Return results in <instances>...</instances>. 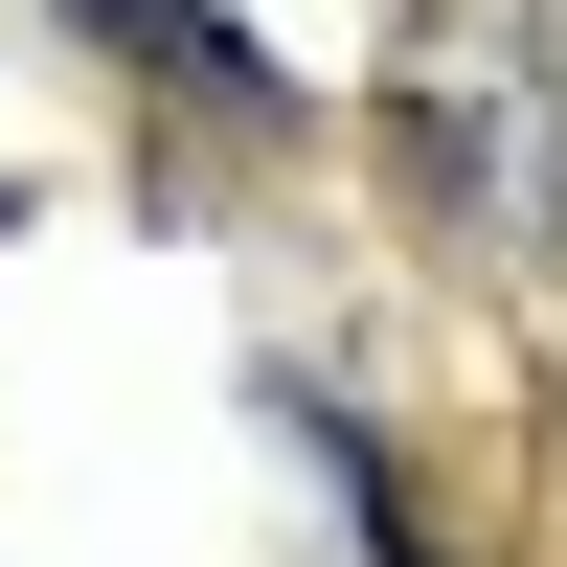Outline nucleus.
Returning a JSON list of instances; mask_svg holds the SVG:
<instances>
[{"label": "nucleus", "instance_id": "nucleus-1", "mask_svg": "<svg viewBox=\"0 0 567 567\" xmlns=\"http://www.w3.org/2000/svg\"><path fill=\"white\" fill-rule=\"evenodd\" d=\"M69 23H91V45H136V69H159L182 114H227V136H272V114H296V91H272V45L227 23V0H69Z\"/></svg>", "mask_w": 567, "mask_h": 567}]
</instances>
